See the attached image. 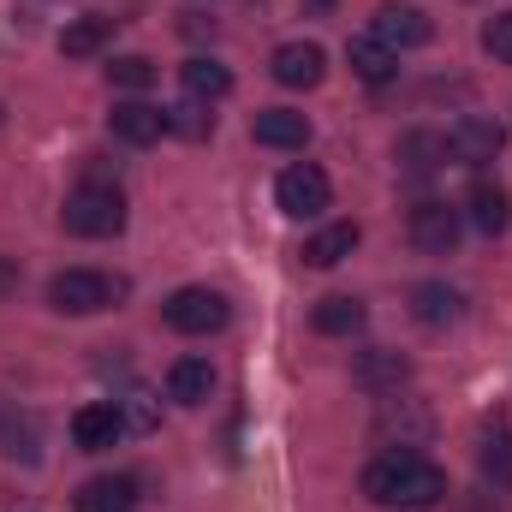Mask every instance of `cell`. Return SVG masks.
<instances>
[{"label": "cell", "instance_id": "6da1fadb", "mask_svg": "<svg viewBox=\"0 0 512 512\" xmlns=\"http://www.w3.org/2000/svg\"><path fill=\"white\" fill-rule=\"evenodd\" d=\"M364 495H370L376 507L423 512V507H435V501L447 495V471H441L435 459H423V453L399 447V453L370 459V471H364Z\"/></svg>", "mask_w": 512, "mask_h": 512}, {"label": "cell", "instance_id": "7a4b0ae2", "mask_svg": "<svg viewBox=\"0 0 512 512\" xmlns=\"http://www.w3.org/2000/svg\"><path fill=\"white\" fill-rule=\"evenodd\" d=\"M60 221H66V233H78V239H120V233H126V197H120V185L84 179V185L66 197Z\"/></svg>", "mask_w": 512, "mask_h": 512}, {"label": "cell", "instance_id": "3957f363", "mask_svg": "<svg viewBox=\"0 0 512 512\" xmlns=\"http://www.w3.org/2000/svg\"><path fill=\"white\" fill-rule=\"evenodd\" d=\"M120 292H126V286L108 280L102 268H66V274L48 280V304H54L60 316H96V310H108Z\"/></svg>", "mask_w": 512, "mask_h": 512}, {"label": "cell", "instance_id": "277c9868", "mask_svg": "<svg viewBox=\"0 0 512 512\" xmlns=\"http://www.w3.org/2000/svg\"><path fill=\"white\" fill-rule=\"evenodd\" d=\"M161 316H167L173 334H221L227 316H233V304H227L215 286H179V292L161 304Z\"/></svg>", "mask_w": 512, "mask_h": 512}, {"label": "cell", "instance_id": "5b68a950", "mask_svg": "<svg viewBox=\"0 0 512 512\" xmlns=\"http://www.w3.org/2000/svg\"><path fill=\"white\" fill-rule=\"evenodd\" d=\"M274 203H280V215H292V221H316V215L334 203V185H328L322 167L298 161V167H286V173L274 179Z\"/></svg>", "mask_w": 512, "mask_h": 512}, {"label": "cell", "instance_id": "8992f818", "mask_svg": "<svg viewBox=\"0 0 512 512\" xmlns=\"http://www.w3.org/2000/svg\"><path fill=\"white\" fill-rule=\"evenodd\" d=\"M459 233H465V215L453 209V203H417L411 209V245L423 256H453L459 251Z\"/></svg>", "mask_w": 512, "mask_h": 512}, {"label": "cell", "instance_id": "52a82bcc", "mask_svg": "<svg viewBox=\"0 0 512 512\" xmlns=\"http://www.w3.org/2000/svg\"><path fill=\"white\" fill-rule=\"evenodd\" d=\"M501 143H507V126H501V120H483V114H465L459 126L447 131V155H453V161H465V167L495 161V155H501Z\"/></svg>", "mask_w": 512, "mask_h": 512}, {"label": "cell", "instance_id": "ba28073f", "mask_svg": "<svg viewBox=\"0 0 512 512\" xmlns=\"http://www.w3.org/2000/svg\"><path fill=\"white\" fill-rule=\"evenodd\" d=\"M268 66H274V84H286V90H316L328 78V54L316 42H280Z\"/></svg>", "mask_w": 512, "mask_h": 512}, {"label": "cell", "instance_id": "9c48e42d", "mask_svg": "<svg viewBox=\"0 0 512 512\" xmlns=\"http://www.w3.org/2000/svg\"><path fill=\"white\" fill-rule=\"evenodd\" d=\"M120 435H126L120 405H78V417H72V441H78L84 453H108Z\"/></svg>", "mask_w": 512, "mask_h": 512}, {"label": "cell", "instance_id": "30bf717a", "mask_svg": "<svg viewBox=\"0 0 512 512\" xmlns=\"http://www.w3.org/2000/svg\"><path fill=\"white\" fill-rule=\"evenodd\" d=\"M465 221L477 227V233H507L512 227V197L501 191V185H489V179H477L471 191H465Z\"/></svg>", "mask_w": 512, "mask_h": 512}, {"label": "cell", "instance_id": "8fae6325", "mask_svg": "<svg viewBox=\"0 0 512 512\" xmlns=\"http://www.w3.org/2000/svg\"><path fill=\"white\" fill-rule=\"evenodd\" d=\"M376 36L399 54V48H423V42L435 36V24L423 18V6H382V12H376Z\"/></svg>", "mask_w": 512, "mask_h": 512}, {"label": "cell", "instance_id": "7c38bea8", "mask_svg": "<svg viewBox=\"0 0 512 512\" xmlns=\"http://www.w3.org/2000/svg\"><path fill=\"white\" fill-rule=\"evenodd\" d=\"M108 126H114V137H120V143L143 149V143H155V137L167 131V108H149V102H114Z\"/></svg>", "mask_w": 512, "mask_h": 512}, {"label": "cell", "instance_id": "4fadbf2b", "mask_svg": "<svg viewBox=\"0 0 512 512\" xmlns=\"http://www.w3.org/2000/svg\"><path fill=\"white\" fill-rule=\"evenodd\" d=\"M251 137L262 149H304L310 143V120L292 114V108H262L251 120Z\"/></svg>", "mask_w": 512, "mask_h": 512}, {"label": "cell", "instance_id": "5bb4252c", "mask_svg": "<svg viewBox=\"0 0 512 512\" xmlns=\"http://www.w3.org/2000/svg\"><path fill=\"white\" fill-rule=\"evenodd\" d=\"M459 310H465V298H459L453 286H441V280L411 286V316H417L423 328H447V322H459Z\"/></svg>", "mask_w": 512, "mask_h": 512}, {"label": "cell", "instance_id": "9a60e30c", "mask_svg": "<svg viewBox=\"0 0 512 512\" xmlns=\"http://www.w3.org/2000/svg\"><path fill=\"white\" fill-rule=\"evenodd\" d=\"M346 60H352V72H358L364 84H387V78L399 72V54L387 48L376 30H370V36H352V42H346Z\"/></svg>", "mask_w": 512, "mask_h": 512}, {"label": "cell", "instance_id": "2e32d148", "mask_svg": "<svg viewBox=\"0 0 512 512\" xmlns=\"http://www.w3.org/2000/svg\"><path fill=\"white\" fill-rule=\"evenodd\" d=\"M179 84H185V96H191V102H221V96L233 90V72H227L221 60L197 54V60H185V66H179Z\"/></svg>", "mask_w": 512, "mask_h": 512}, {"label": "cell", "instance_id": "e0dca14e", "mask_svg": "<svg viewBox=\"0 0 512 512\" xmlns=\"http://www.w3.org/2000/svg\"><path fill=\"white\" fill-rule=\"evenodd\" d=\"M364 298H346V292H334V298H322L316 310H310V328L316 334H328V340H340V334H358L364 328Z\"/></svg>", "mask_w": 512, "mask_h": 512}, {"label": "cell", "instance_id": "ac0fdd59", "mask_svg": "<svg viewBox=\"0 0 512 512\" xmlns=\"http://www.w3.org/2000/svg\"><path fill=\"white\" fill-rule=\"evenodd\" d=\"M358 239H364L358 221H334V227H322V233L304 245V262H310V268H340L346 256L358 251Z\"/></svg>", "mask_w": 512, "mask_h": 512}, {"label": "cell", "instance_id": "d6986e66", "mask_svg": "<svg viewBox=\"0 0 512 512\" xmlns=\"http://www.w3.org/2000/svg\"><path fill=\"white\" fill-rule=\"evenodd\" d=\"M137 507V477H90L78 489V512H131Z\"/></svg>", "mask_w": 512, "mask_h": 512}, {"label": "cell", "instance_id": "ffe728a7", "mask_svg": "<svg viewBox=\"0 0 512 512\" xmlns=\"http://www.w3.org/2000/svg\"><path fill=\"white\" fill-rule=\"evenodd\" d=\"M215 393V370H209V358H179L173 370H167V399H179V405H203Z\"/></svg>", "mask_w": 512, "mask_h": 512}, {"label": "cell", "instance_id": "44dd1931", "mask_svg": "<svg viewBox=\"0 0 512 512\" xmlns=\"http://www.w3.org/2000/svg\"><path fill=\"white\" fill-rule=\"evenodd\" d=\"M108 36H114V18L90 12V18H78V24H66V30H60V54H66V60H90V54H102V48H108Z\"/></svg>", "mask_w": 512, "mask_h": 512}, {"label": "cell", "instance_id": "7402d4cb", "mask_svg": "<svg viewBox=\"0 0 512 512\" xmlns=\"http://www.w3.org/2000/svg\"><path fill=\"white\" fill-rule=\"evenodd\" d=\"M352 376H358V387H370V393H399V382L411 376V364L399 352H364Z\"/></svg>", "mask_w": 512, "mask_h": 512}, {"label": "cell", "instance_id": "603a6c76", "mask_svg": "<svg viewBox=\"0 0 512 512\" xmlns=\"http://www.w3.org/2000/svg\"><path fill=\"white\" fill-rule=\"evenodd\" d=\"M399 161H405V173H435V167L447 161V137H435V131H405V137H399Z\"/></svg>", "mask_w": 512, "mask_h": 512}, {"label": "cell", "instance_id": "cb8c5ba5", "mask_svg": "<svg viewBox=\"0 0 512 512\" xmlns=\"http://www.w3.org/2000/svg\"><path fill=\"white\" fill-rule=\"evenodd\" d=\"M477 465L495 489H512V429H489L483 447H477Z\"/></svg>", "mask_w": 512, "mask_h": 512}, {"label": "cell", "instance_id": "d4e9b609", "mask_svg": "<svg viewBox=\"0 0 512 512\" xmlns=\"http://www.w3.org/2000/svg\"><path fill=\"white\" fill-rule=\"evenodd\" d=\"M167 131H179V137H209L215 131V114H209V102H179V108H167Z\"/></svg>", "mask_w": 512, "mask_h": 512}, {"label": "cell", "instance_id": "484cf974", "mask_svg": "<svg viewBox=\"0 0 512 512\" xmlns=\"http://www.w3.org/2000/svg\"><path fill=\"white\" fill-rule=\"evenodd\" d=\"M108 84H114V90H149V84H155V60H143V54H120V60L108 66Z\"/></svg>", "mask_w": 512, "mask_h": 512}, {"label": "cell", "instance_id": "4316f807", "mask_svg": "<svg viewBox=\"0 0 512 512\" xmlns=\"http://www.w3.org/2000/svg\"><path fill=\"white\" fill-rule=\"evenodd\" d=\"M483 48H489L495 60H507V66H512V12H501V18H489V24H483Z\"/></svg>", "mask_w": 512, "mask_h": 512}, {"label": "cell", "instance_id": "83f0119b", "mask_svg": "<svg viewBox=\"0 0 512 512\" xmlns=\"http://www.w3.org/2000/svg\"><path fill=\"white\" fill-rule=\"evenodd\" d=\"M0 292H18V262L0 256Z\"/></svg>", "mask_w": 512, "mask_h": 512}, {"label": "cell", "instance_id": "f1b7e54d", "mask_svg": "<svg viewBox=\"0 0 512 512\" xmlns=\"http://www.w3.org/2000/svg\"><path fill=\"white\" fill-rule=\"evenodd\" d=\"M310 6H334V0H310Z\"/></svg>", "mask_w": 512, "mask_h": 512}, {"label": "cell", "instance_id": "f546056e", "mask_svg": "<svg viewBox=\"0 0 512 512\" xmlns=\"http://www.w3.org/2000/svg\"><path fill=\"white\" fill-rule=\"evenodd\" d=\"M0 120H6V108H0Z\"/></svg>", "mask_w": 512, "mask_h": 512}]
</instances>
